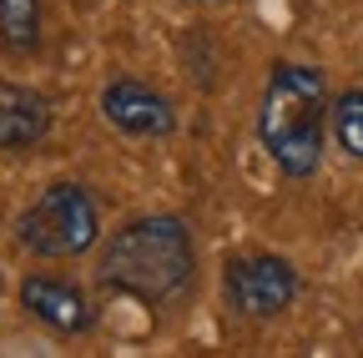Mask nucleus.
I'll list each match as a JSON object with an SVG mask.
<instances>
[{"instance_id":"nucleus-1","label":"nucleus","mask_w":363,"mask_h":358,"mask_svg":"<svg viewBox=\"0 0 363 358\" xmlns=\"http://www.w3.org/2000/svg\"><path fill=\"white\" fill-rule=\"evenodd\" d=\"M197 278V247L192 228L182 217H136L126 228L111 233L106 257H101V283L136 298L167 308Z\"/></svg>"},{"instance_id":"nucleus-2","label":"nucleus","mask_w":363,"mask_h":358,"mask_svg":"<svg viewBox=\"0 0 363 358\" xmlns=\"http://www.w3.org/2000/svg\"><path fill=\"white\" fill-rule=\"evenodd\" d=\"M328 86L318 66L278 61L267 76V91L257 106V137L267 157L283 167V177H313L323 157V121H328Z\"/></svg>"},{"instance_id":"nucleus-3","label":"nucleus","mask_w":363,"mask_h":358,"mask_svg":"<svg viewBox=\"0 0 363 358\" xmlns=\"http://www.w3.org/2000/svg\"><path fill=\"white\" fill-rule=\"evenodd\" d=\"M16 237L35 257H76L101 237V212L76 182H51L21 212Z\"/></svg>"},{"instance_id":"nucleus-4","label":"nucleus","mask_w":363,"mask_h":358,"mask_svg":"<svg viewBox=\"0 0 363 358\" xmlns=\"http://www.w3.org/2000/svg\"><path fill=\"white\" fill-rule=\"evenodd\" d=\"M298 288H303L298 267L288 257H272V252L238 257L222 273V293L233 303V313H242V318H278L283 308H293Z\"/></svg>"},{"instance_id":"nucleus-5","label":"nucleus","mask_w":363,"mask_h":358,"mask_svg":"<svg viewBox=\"0 0 363 358\" xmlns=\"http://www.w3.org/2000/svg\"><path fill=\"white\" fill-rule=\"evenodd\" d=\"M101 111L111 126H121L126 137H167V131L177 126V111L162 91H152V86L142 81H111L101 91Z\"/></svg>"},{"instance_id":"nucleus-6","label":"nucleus","mask_w":363,"mask_h":358,"mask_svg":"<svg viewBox=\"0 0 363 358\" xmlns=\"http://www.w3.org/2000/svg\"><path fill=\"white\" fill-rule=\"evenodd\" d=\"M21 303H26V313L30 318H40L51 333H86L91 323H96V313H91V303H86V293L81 288H71V283H61V278H26L21 283Z\"/></svg>"},{"instance_id":"nucleus-7","label":"nucleus","mask_w":363,"mask_h":358,"mask_svg":"<svg viewBox=\"0 0 363 358\" xmlns=\"http://www.w3.org/2000/svg\"><path fill=\"white\" fill-rule=\"evenodd\" d=\"M51 131V106L40 91L0 81V152H30Z\"/></svg>"},{"instance_id":"nucleus-8","label":"nucleus","mask_w":363,"mask_h":358,"mask_svg":"<svg viewBox=\"0 0 363 358\" xmlns=\"http://www.w3.org/2000/svg\"><path fill=\"white\" fill-rule=\"evenodd\" d=\"M0 46L30 56L40 46V0H0Z\"/></svg>"},{"instance_id":"nucleus-9","label":"nucleus","mask_w":363,"mask_h":358,"mask_svg":"<svg viewBox=\"0 0 363 358\" xmlns=\"http://www.w3.org/2000/svg\"><path fill=\"white\" fill-rule=\"evenodd\" d=\"M333 137L348 157L363 162V91H343L333 101Z\"/></svg>"}]
</instances>
